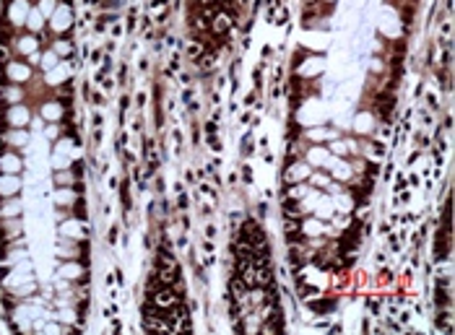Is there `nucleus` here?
<instances>
[{"mask_svg":"<svg viewBox=\"0 0 455 335\" xmlns=\"http://www.w3.org/2000/svg\"><path fill=\"white\" fill-rule=\"evenodd\" d=\"M237 239H245V242H250V245H255V247H260V245H265V242H268V237H265V232H263L260 221L252 218V216L239 224Z\"/></svg>","mask_w":455,"mask_h":335,"instance_id":"obj_1","label":"nucleus"},{"mask_svg":"<svg viewBox=\"0 0 455 335\" xmlns=\"http://www.w3.org/2000/svg\"><path fill=\"white\" fill-rule=\"evenodd\" d=\"M60 273H63V278H70V281H75V278H78L81 273H83V268H81L78 263H75V265H63V270H60Z\"/></svg>","mask_w":455,"mask_h":335,"instance_id":"obj_2","label":"nucleus"},{"mask_svg":"<svg viewBox=\"0 0 455 335\" xmlns=\"http://www.w3.org/2000/svg\"><path fill=\"white\" fill-rule=\"evenodd\" d=\"M310 185H320V187H328V185H330V174H325V172H317V174H312V172H310Z\"/></svg>","mask_w":455,"mask_h":335,"instance_id":"obj_3","label":"nucleus"},{"mask_svg":"<svg viewBox=\"0 0 455 335\" xmlns=\"http://www.w3.org/2000/svg\"><path fill=\"white\" fill-rule=\"evenodd\" d=\"M55 185H73V172L63 169V172H55Z\"/></svg>","mask_w":455,"mask_h":335,"instance_id":"obj_4","label":"nucleus"},{"mask_svg":"<svg viewBox=\"0 0 455 335\" xmlns=\"http://www.w3.org/2000/svg\"><path fill=\"white\" fill-rule=\"evenodd\" d=\"M188 3H190V8H193V11H198V8H206V6H211V3H214V0H188Z\"/></svg>","mask_w":455,"mask_h":335,"instance_id":"obj_5","label":"nucleus"},{"mask_svg":"<svg viewBox=\"0 0 455 335\" xmlns=\"http://www.w3.org/2000/svg\"><path fill=\"white\" fill-rule=\"evenodd\" d=\"M252 146H255V143H252V138H250V135H247V138H245V141H242V154H245V156H247V154H252V151H255Z\"/></svg>","mask_w":455,"mask_h":335,"instance_id":"obj_6","label":"nucleus"}]
</instances>
